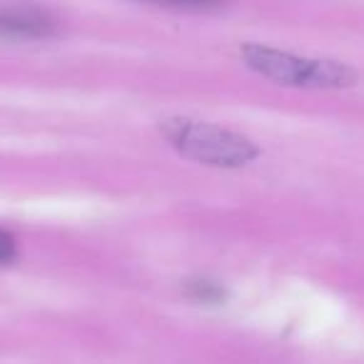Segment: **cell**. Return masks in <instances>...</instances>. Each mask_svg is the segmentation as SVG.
<instances>
[{
	"mask_svg": "<svg viewBox=\"0 0 364 364\" xmlns=\"http://www.w3.org/2000/svg\"><path fill=\"white\" fill-rule=\"evenodd\" d=\"M162 135L182 157L210 167H242L259 155L250 137L213 122L172 117L162 122Z\"/></svg>",
	"mask_w": 364,
	"mask_h": 364,
	"instance_id": "1",
	"label": "cell"
},
{
	"mask_svg": "<svg viewBox=\"0 0 364 364\" xmlns=\"http://www.w3.org/2000/svg\"><path fill=\"white\" fill-rule=\"evenodd\" d=\"M242 58L247 68L282 85L294 87H344L352 85V68L337 60H317V58H299L294 53L277 50L267 46H245Z\"/></svg>",
	"mask_w": 364,
	"mask_h": 364,
	"instance_id": "2",
	"label": "cell"
},
{
	"mask_svg": "<svg viewBox=\"0 0 364 364\" xmlns=\"http://www.w3.org/2000/svg\"><path fill=\"white\" fill-rule=\"evenodd\" d=\"M58 33V21L48 11L33 6L0 8V38L3 41H46Z\"/></svg>",
	"mask_w": 364,
	"mask_h": 364,
	"instance_id": "3",
	"label": "cell"
},
{
	"mask_svg": "<svg viewBox=\"0 0 364 364\" xmlns=\"http://www.w3.org/2000/svg\"><path fill=\"white\" fill-rule=\"evenodd\" d=\"M188 294L195 302H223L225 297L223 287L218 282H213V279H195V282H190Z\"/></svg>",
	"mask_w": 364,
	"mask_h": 364,
	"instance_id": "4",
	"label": "cell"
},
{
	"mask_svg": "<svg viewBox=\"0 0 364 364\" xmlns=\"http://www.w3.org/2000/svg\"><path fill=\"white\" fill-rule=\"evenodd\" d=\"M18 255V245L8 230L0 228V264H11Z\"/></svg>",
	"mask_w": 364,
	"mask_h": 364,
	"instance_id": "5",
	"label": "cell"
},
{
	"mask_svg": "<svg viewBox=\"0 0 364 364\" xmlns=\"http://www.w3.org/2000/svg\"><path fill=\"white\" fill-rule=\"evenodd\" d=\"M152 3H160V6L170 8H193V11H203V8H215L225 0H152Z\"/></svg>",
	"mask_w": 364,
	"mask_h": 364,
	"instance_id": "6",
	"label": "cell"
}]
</instances>
